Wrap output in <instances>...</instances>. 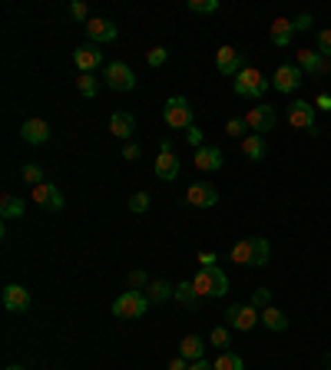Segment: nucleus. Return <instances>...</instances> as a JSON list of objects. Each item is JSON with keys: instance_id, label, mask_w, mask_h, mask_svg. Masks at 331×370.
<instances>
[{"instance_id": "f257e3e1", "label": "nucleus", "mask_w": 331, "mask_h": 370, "mask_svg": "<svg viewBox=\"0 0 331 370\" xmlns=\"http://www.w3.org/2000/svg\"><path fill=\"white\" fill-rule=\"evenodd\" d=\"M229 258L242 268H265L269 265V258H271V245H269V238L249 235V238H242V241L232 245Z\"/></svg>"}, {"instance_id": "f03ea898", "label": "nucleus", "mask_w": 331, "mask_h": 370, "mask_svg": "<svg viewBox=\"0 0 331 370\" xmlns=\"http://www.w3.org/2000/svg\"><path fill=\"white\" fill-rule=\"evenodd\" d=\"M193 288H196L199 297H226L229 295V275L219 265H206L193 278Z\"/></svg>"}, {"instance_id": "7ed1b4c3", "label": "nucleus", "mask_w": 331, "mask_h": 370, "mask_svg": "<svg viewBox=\"0 0 331 370\" xmlns=\"http://www.w3.org/2000/svg\"><path fill=\"white\" fill-rule=\"evenodd\" d=\"M163 119H166V126L169 129H193L196 122V109L189 106V100L186 96H169L163 106Z\"/></svg>"}, {"instance_id": "20e7f679", "label": "nucleus", "mask_w": 331, "mask_h": 370, "mask_svg": "<svg viewBox=\"0 0 331 370\" xmlns=\"http://www.w3.org/2000/svg\"><path fill=\"white\" fill-rule=\"evenodd\" d=\"M232 89H235V96H242V100H262V96L271 89V83L258 73V70L245 66V70L232 80Z\"/></svg>"}, {"instance_id": "39448f33", "label": "nucleus", "mask_w": 331, "mask_h": 370, "mask_svg": "<svg viewBox=\"0 0 331 370\" xmlns=\"http://www.w3.org/2000/svg\"><path fill=\"white\" fill-rule=\"evenodd\" d=\"M150 311V297L143 291H123L116 301H113V317H123V321H136V317H146Z\"/></svg>"}, {"instance_id": "423d86ee", "label": "nucleus", "mask_w": 331, "mask_h": 370, "mask_svg": "<svg viewBox=\"0 0 331 370\" xmlns=\"http://www.w3.org/2000/svg\"><path fill=\"white\" fill-rule=\"evenodd\" d=\"M288 126H295V129H301V133L318 136V109H315V103H308V100H295V103L288 106Z\"/></svg>"}, {"instance_id": "0eeeda50", "label": "nucleus", "mask_w": 331, "mask_h": 370, "mask_svg": "<svg viewBox=\"0 0 331 370\" xmlns=\"http://www.w3.org/2000/svg\"><path fill=\"white\" fill-rule=\"evenodd\" d=\"M103 80L109 89H116V93H129L136 89V73L123 63V59H113V63H106L103 66Z\"/></svg>"}, {"instance_id": "6e6552de", "label": "nucleus", "mask_w": 331, "mask_h": 370, "mask_svg": "<svg viewBox=\"0 0 331 370\" xmlns=\"http://www.w3.org/2000/svg\"><path fill=\"white\" fill-rule=\"evenodd\" d=\"M226 321L232 331H252V327L262 321V311L258 308H252V304H229L226 308Z\"/></svg>"}, {"instance_id": "1a4fd4ad", "label": "nucleus", "mask_w": 331, "mask_h": 370, "mask_svg": "<svg viewBox=\"0 0 331 370\" xmlns=\"http://www.w3.org/2000/svg\"><path fill=\"white\" fill-rule=\"evenodd\" d=\"M245 122H249V129H252L256 136H262V133H269L271 126L278 122V113H275V106L258 103V106H252V109L245 113Z\"/></svg>"}, {"instance_id": "9d476101", "label": "nucleus", "mask_w": 331, "mask_h": 370, "mask_svg": "<svg viewBox=\"0 0 331 370\" xmlns=\"http://www.w3.org/2000/svg\"><path fill=\"white\" fill-rule=\"evenodd\" d=\"M301 83H305V73H301L298 63H282V66L275 70L271 89H278V93H295Z\"/></svg>"}, {"instance_id": "9b49d317", "label": "nucleus", "mask_w": 331, "mask_h": 370, "mask_svg": "<svg viewBox=\"0 0 331 370\" xmlns=\"http://www.w3.org/2000/svg\"><path fill=\"white\" fill-rule=\"evenodd\" d=\"M215 70L229 80H235V76L245 70V57H242L239 50H232V46H219L215 50Z\"/></svg>"}, {"instance_id": "f8f14e48", "label": "nucleus", "mask_w": 331, "mask_h": 370, "mask_svg": "<svg viewBox=\"0 0 331 370\" xmlns=\"http://www.w3.org/2000/svg\"><path fill=\"white\" fill-rule=\"evenodd\" d=\"M0 301H3V308L10 314L30 311V291H27L24 284H7V288L0 291Z\"/></svg>"}, {"instance_id": "ddd939ff", "label": "nucleus", "mask_w": 331, "mask_h": 370, "mask_svg": "<svg viewBox=\"0 0 331 370\" xmlns=\"http://www.w3.org/2000/svg\"><path fill=\"white\" fill-rule=\"evenodd\" d=\"M186 202L193 208H212L219 202V189L209 185V182H193V185L186 189Z\"/></svg>"}, {"instance_id": "4468645a", "label": "nucleus", "mask_w": 331, "mask_h": 370, "mask_svg": "<svg viewBox=\"0 0 331 370\" xmlns=\"http://www.w3.org/2000/svg\"><path fill=\"white\" fill-rule=\"evenodd\" d=\"M50 122L46 119H27V122H20V139L27 142V146H46L50 142Z\"/></svg>"}, {"instance_id": "2eb2a0df", "label": "nucleus", "mask_w": 331, "mask_h": 370, "mask_svg": "<svg viewBox=\"0 0 331 370\" xmlns=\"http://www.w3.org/2000/svg\"><path fill=\"white\" fill-rule=\"evenodd\" d=\"M87 37H90V44H113L116 37H120V30L113 20H106V17H93L90 24H87Z\"/></svg>"}, {"instance_id": "dca6fc26", "label": "nucleus", "mask_w": 331, "mask_h": 370, "mask_svg": "<svg viewBox=\"0 0 331 370\" xmlns=\"http://www.w3.org/2000/svg\"><path fill=\"white\" fill-rule=\"evenodd\" d=\"M100 63H103V53H100V46L96 44H83L73 50V66L80 73H93V70H100Z\"/></svg>"}, {"instance_id": "f3484780", "label": "nucleus", "mask_w": 331, "mask_h": 370, "mask_svg": "<svg viewBox=\"0 0 331 370\" xmlns=\"http://www.w3.org/2000/svg\"><path fill=\"white\" fill-rule=\"evenodd\" d=\"M33 202L40 208H46V212H63V205H66V202H63V192L53 185V182L37 185V189H33Z\"/></svg>"}, {"instance_id": "a211bd4d", "label": "nucleus", "mask_w": 331, "mask_h": 370, "mask_svg": "<svg viewBox=\"0 0 331 370\" xmlns=\"http://www.w3.org/2000/svg\"><path fill=\"white\" fill-rule=\"evenodd\" d=\"M295 59H298L301 73H308V76H325L331 70V59H325L318 50H298Z\"/></svg>"}, {"instance_id": "6ab92c4d", "label": "nucleus", "mask_w": 331, "mask_h": 370, "mask_svg": "<svg viewBox=\"0 0 331 370\" xmlns=\"http://www.w3.org/2000/svg\"><path fill=\"white\" fill-rule=\"evenodd\" d=\"M179 156L176 152H159L156 156V163H152V172H156V178H163V182H176L179 178Z\"/></svg>"}, {"instance_id": "aec40b11", "label": "nucleus", "mask_w": 331, "mask_h": 370, "mask_svg": "<svg viewBox=\"0 0 331 370\" xmlns=\"http://www.w3.org/2000/svg\"><path fill=\"white\" fill-rule=\"evenodd\" d=\"M196 169L199 172H219L222 169V149L219 146H202V149H196Z\"/></svg>"}, {"instance_id": "412c9836", "label": "nucleus", "mask_w": 331, "mask_h": 370, "mask_svg": "<svg viewBox=\"0 0 331 370\" xmlns=\"http://www.w3.org/2000/svg\"><path fill=\"white\" fill-rule=\"evenodd\" d=\"M27 215V205H24V198L14 192H3L0 195V219L3 222H14V219H24Z\"/></svg>"}, {"instance_id": "4be33fe9", "label": "nucleus", "mask_w": 331, "mask_h": 370, "mask_svg": "<svg viewBox=\"0 0 331 370\" xmlns=\"http://www.w3.org/2000/svg\"><path fill=\"white\" fill-rule=\"evenodd\" d=\"M133 129H136L133 113H113V116H109V133L116 136V139L129 142V139H133Z\"/></svg>"}, {"instance_id": "5701e85b", "label": "nucleus", "mask_w": 331, "mask_h": 370, "mask_svg": "<svg viewBox=\"0 0 331 370\" xmlns=\"http://www.w3.org/2000/svg\"><path fill=\"white\" fill-rule=\"evenodd\" d=\"M242 152H245V159L249 163H262L265 156H269V146H265V139L256 133H249L245 139H242Z\"/></svg>"}, {"instance_id": "b1692460", "label": "nucleus", "mask_w": 331, "mask_h": 370, "mask_svg": "<svg viewBox=\"0 0 331 370\" xmlns=\"http://www.w3.org/2000/svg\"><path fill=\"white\" fill-rule=\"evenodd\" d=\"M269 37H271V44L278 46V50H285V46L292 44V37H295V27H292V20H285V17H278V20L271 24Z\"/></svg>"}, {"instance_id": "393cba45", "label": "nucleus", "mask_w": 331, "mask_h": 370, "mask_svg": "<svg viewBox=\"0 0 331 370\" xmlns=\"http://www.w3.org/2000/svg\"><path fill=\"white\" fill-rule=\"evenodd\" d=\"M179 357H186L189 364H193V360H202V357H206V341H202L199 334H186L179 344Z\"/></svg>"}, {"instance_id": "a878e982", "label": "nucleus", "mask_w": 331, "mask_h": 370, "mask_svg": "<svg viewBox=\"0 0 331 370\" xmlns=\"http://www.w3.org/2000/svg\"><path fill=\"white\" fill-rule=\"evenodd\" d=\"M262 324L269 327V331H275V334H282V331H288V314L282 311V308L269 304V308L262 311Z\"/></svg>"}, {"instance_id": "bb28decb", "label": "nucleus", "mask_w": 331, "mask_h": 370, "mask_svg": "<svg viewBox=\"0 0 331 370\" xmlns=\"http://www.w3.org/2000/svg\"><path fill=\"white\" fill-rule=\"evenodd\" d=\"M143 295L150 297V304H163V301H169V297H176V288L169 281H150L146 288H143Z\"/></svg>"}, {"instance_id": "cd10ccee", "label": "nucleus", "mask_w": 331, "mask_h": 370, "mask_svg": "<svg viewBox=\"0 0 331 370\" xmlns=\"http://www.w3.org/2000/svg\"><path fill=\"white\" fill-rule=\"evenodd\" d=\"M76 93H80L83 100H93V96L100 93V80L93 73H80L76 76Z\"/></svg>"}, {"instance_id": "c85d7f7f", "label": "nucleus", "mask_w": 331, "mask_h": 370, "mask_svg": "<svg viewBox=\"0 0 331 370\" xmlns=\"http://www.w3.org/2000/svg\"><path fill=\"white\" fill-rule=\"evenodd\" d=\"M176 301H179L182 308H189V311L196 308L199 295H196V288H193V281H179V284H176Z\"/></svg>"}, {"instance_id": "c756f323", "label": "nucleus", "mask_w": 331, "mask_h": 370, "mask_svg": "<svg viewBox=\"0 0 331 370\" xmlns=\"http://www.w3.org/2000/svg\"><path fill=\"white\" fill-rule=\"evenodd\" d=\"M212 367L215 370H245V364H242L239 354H232V351H222V354L212 360Z\"/></svg>"}, {"instance_id": "7c9ffc66", "label": "nucleus", "mask_w": 331, "mask_h": 370, "mask_svg": "<svg viewBox=\"0 0 331 370\" xmlns=\"http://www.w3.org/2000/svg\"><path fill=\"white\" fill-rule=\"evenodd\" d=\"M20 176H24V182H27L30 189H37V185H44V182H46L44 169H40V165H37V163H27V165H24V169H20Z\"/></svg>"}, {"instance_id": "2f4dec72", "label": "nucleus", "mask_w": 331, "mask_h": 370, "mask_svg": "<svg viewBox=\"0 0 331 370\" xmlns=\"http://www.w3.org/2000/svg\"><path fill=\"white\" fill-rule=\"evenodd\" d=\"M209 344L222 354V351H229V344H232V334H229V327H212L209 334Z\"/></svg>"}, {"instance_id": "473e14b6", "label": "nucleus", "mask_w": 331, "mask_h": 370, "mask_svg": "<svg viewBox=\"0 0 331 370\" xmlns=\"http://www.w3.org/2000/svg\"><path fill=\"white\" fill-rule=\"evenodd\" d=\"M249 133H252V129H249V122H245V119L232 116V119L226 122V136H232V139H245Z\"/></svg>"}, {"instance_id": "72a5a7b5", "label": "nucleus", "mask_w": 331, "mask_h": 370, "mask_svg": "<svg viewBox=\"0 0 331 370\" xmlns=\"http://www.w3.org/2000/svg\"><path fill=\"white\" fill-rule=\"evenodd\" d=\"M219 7H222L219 0H189V10H193V14H215Z\"/></svg>"}, {"instance_id": "f704fd0d", "label": "nucleus", "mask_w": 331, "mask_h": 370, "mask_svg": "<svg viewBox=\"0 0 331 370\" xmlns=\"http://www.w3.org/2000/svg\"><path fill=\"white\" fill-rule=\"evenodd\" d=\"M249 304H252V308H258V311H265V308L271 304V291H269V288H256Z\"/></svg>"}, {"instance_id": "c9c22d12", "label": "nucleus", "mask_w": 331, "mask_h": 370, "mask_svg": "<svg viewBox=\"0 0 331 370\" xmlns=\"http://www.w3.org/2000/svg\"><path fill=\"white\" fill-rule=\"evenodd\" d=\"M146 208H150V192H133V195H129V212L143 215Z\"/></svg>"}, {"instance_id": "e433bc0d", "label": "nucleus", "mask_w": 331, "mask_h": 370, "mask_svg": "<svg viewBox=\"0 0 331 370\" xmlns=\"http://www.w3.org/2000/svg\"><path fill=\"white\" fill-rule=\"evenodd\" d=\"M166 59H169V50H166V46H152L150 53H146V63H150L152 70H156V66H163Z\"/></svg>"}, {"instance_id": "4c0bfd02", "label": "nucleus", "mask_w": 331, "mask_h": 370, "mask_svg": "<svg viewBox=\"0 0 331 370\" xmlns=\"http://www.w3.org/2000/svg\"><path fill=\"white\" fill-rule=\"evenodd\" d=\"M70 17H73V20H83V24H90V20H93L90 7H87L83 0H73V3H70Z\"/></svg>"}, {"instance_id": "58836bf2", "label": "nucleus", "mask_w": 331, "mask_h": 370, "mask_svg": "<svg viewBox=\"0 0 331 370\" xmlns=\"http://www.w3.org/2000/svg\"><path fill=\"white\" fill-rule=\"evenodd\" d=\"M318 53L331 59V30H318Z\"/></svg>"}, {"instance_id": "ea45409f", "label": "nucleus", "mask_w": 331, "mask_h": 370, "mask_svg": "<svg viewBox=\"0 0 331 370\" xmlns=\"http://www.w3.org/2000/svg\"><path fill=\"white\" fill-rule=\"evenodd\" d=\"M292 27L305 33V30H312V27H315V20H312V14H298L295 20H292Z\"/></svg>"}, {"instance_id": "a19ab883", "label": "nucleus", "mask_w": 331, "mask_h": 370, "mask_svg": "<svg viewBox=\"0 0 331 370\" xmlns=\"http://www.w3.org/2000/svg\"><path fill=\"white\" fill-rule=\"evenodd\" d=\"M139 156H143V149L136 146V142H126V146H123V159H126V163H136Z\"/></svg>"}, {"instance_id": "79ce46f5", "label": "nucleus", "mask_w": 331, "mask_h": 370, "mask_svg": "<svg viewBox=\"0 0 331 370\" xmlns=\"http://www.w3.org/2000/svg\"><path fill=\"white\" fill-rule=\"evenodd\" d=\"M146 271H129V291H136V288H146Z\"/></svg>"}, {"instance_id": "37998d69", "label": "nucleus", "mask_w": 331, "mask_h": 370, "mask_svg": "<svg viewBox=\"0 0 331 370\" xmlns=\"http://www.w3.org/2000/svg\"><path fill=\"white\" fill-rule=\"evenodd\" d=\"M186 139H189V142H193L196 149L206 146V142H202V129H199V126H193V129H186Z\"/></svg>"}, {"instance_id": "c03bdc74", "label": "nucleus", "mask_w": 331, "mask_h": 370, "mask_svg": "<svg viewBox=\"0 0 331 370\" xmlns=\"http://www.w3.org/2000/svg\"><path fill=\"white\" fill-rule=\"evenodd\" d=\"M315 109H325V113H331V93H318V96H315Z\"/></svg>"}, {"instance_id": "a18cd8bd", "label": "nucleus", "mask_w": 331, "mask_h": 370, "mask_svg": "<svg viewBox=\"0 0 331 370\" xmlns=\"http://www.w3.org/2000/svg\"><path fill=\"white\" fill-rule=\"evenodd\" d=\"M166 370H189V360H186V357H172Z\"/></svg>"}, {"instance_id": "49530a36", "label": "nucleus", "mask_w": 331, "mask_h": 370, "mask_svg": "<svg viewBox=\"0 0 331 370\" xmlns=\"http://www.w3.org/2000/svg\"><path fill=\"white\" fill-rule=\"evenodd\" d=\"M189 370H215V367H212L209 360L202 357V360H193V364H189Z\"/></svg>"}, {"instance_id": "de8ad7c7", "label": "nucleus", "mask_w": 331, "mask_h": 370, "mask_svg": "<svg viewBox=\"0 0 331 370\" xmlns=\"http://www.w3.org/2000/svg\"><path fill=\"white\" fill-rule=\"evenodd\" d=\"M159 152H172V139H163V142H159Z\"/></svg>"}, {"instance_id": "09e8293b", "label": "nucleus", "mask_w": 331, "mask_h": 370, "mask_svg": "<svg viewBox=\"0 0 331 370\" xmlns=\"http://www.w3.org/2000/svg\"><path fill=\"white\" fill-rule=\"evenodd\" d=\"M3 370H24V367H20V364H10V367H3Z\"/></svg>"}]
</instances>
